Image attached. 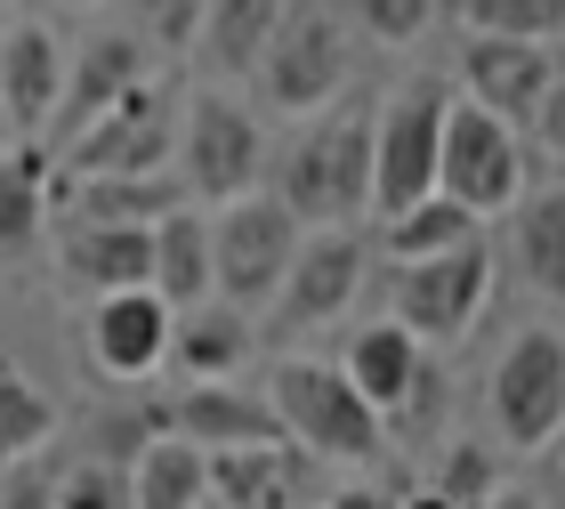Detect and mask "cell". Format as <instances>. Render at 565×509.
Wrapping results in <instances>:
<instances>
[{
    "label": "cell",
    "mask_w": 565,
    "mask_h": 509,
    "mask_svg": "<svg viewBox=\"0 0 565 509\" xmlns=\"http://www.w3.org/2000/svg\"><path fill=\"white\" fill-rule=\"evenodd\" d=\"M267 404H275L282 437H291V453H307V462H348V469L388 462V421L340 380V364L282 356L267 372Z\"/></svg>",
    "instance_id": "6da1fadb"
},
{
    "label": "cell",
    "mask_w": 565,
    "mask_h": 509,
    "mask_svg": "<svg viewBox=\"0 0 565 509\" xmlns=\"http://www.w3.org/2000/svg\"><path fill=\"white\" fill-rule=\"evenodd\" d=\"M275 202L291 211V226H348L355 211H372V114L340 106L282 155V187Z\"/></svg>",
    "instance_id": "7a4b0ae2"
},
{
    "label": "cell",
    "mask_w": 565,
    "mask_h": 509,
    "mask_svg": "<svg viewBox=\"0 0 565 509\" xmlns=\"http://www.w3.org/2000/svg\"><path fill=\"white\" fill-rule=\"evenodd\" d=\"M291 259H299V226L275 194H243L211 219V299L218 308H235V316L275 308Z\"/></svg>",
    "instance_id": "3957f363"
},
{
    "label": "cell",
    "mask_w": 565,
    "mask_h": 509,
    "mask_svg": "<svg viewBox=\"0 0 565 509\" xmlns=\"http://www.w3.org/2000/svg\"><path fill=\"white\" fill-rule=\"evenodd\" d=\"M484 299H493V251H484V235L445 251V259L388 267V324L404 340H420V348L469 340L477 316H484Z\"/></svg>",
    "instance_id": "277c9868"
},
{
    "label": "cell",
    "mask_w": 565,
    "mask_h": 509,
    "mask_svg": "<svg viewBox=\"0 0 565 509\" xmlns=\"http://www.w3.org/2000/svg\"><path fill=\"white\" fill-rule=\"evenodd\" d=\"M436 194L469 219H493V211H518L525 202V146L509 121L477 114L469 97L445 106V138H436Z\"/></svg>",
    "instance_id": "5b68a950"
},
{
    "label": "cell",
    "mask_w": 565,
    "mask_h": 509,
    "mask_svg": "<svg viewBox=\"0 0 565 509\" xmlns=\"http://www.w3.org/2000/svg\"><path fill=\"white\" fill-rule=\"evenodd\" d=\"M170 155H178V89L162 73H146L138 89H121L65 146V170H73V187L82 178H146V170H170Z\"/></svg>",
    "instance_id": "8992f818"
},
{
    "label": "cell",
    "mask_w": 565,
    "mask_h": 509,
    "mask_svg": "<svg viewBox=\"0 0 565 509\" xmlns=\"http://www.w3.org/2000/svg\"><path fill=\"white\" fill-rule=\"evenodd\" d=\"M178 187H186L194 202H243L250 187H259L267 170V146H259V121H250L235 97L218 89H194L186 97V121H178Z\"/></svg>",
    "instance_id": "52a82bcc"
},
{
    "label": "cell",
    "mask_w": 565,
    "mask_h": 509,
    "mask_svg": "<svg viewBox=\"0 0 565 509\" xmlns=\"http://www.w3.org/2000/svg\"><path fill=\"white\" fill-rule=\"evenodd\" d=\"M445 82H404L388 97V114L372 121V211L404 219L413 202L436 194V138H445Z\"/></svg>",
    "instance_id": "ba28073f"
},
{
    "label": "cell",
    "mask_w": 565,
    "mask_h": 509,
    "mask_svg": "<svg viewBox=\"0 0 565 509\" xmlns=\"http://www.w3.org/2000/svg\"><path fill=\"white\" fill-rule=\"evenodd\" d=\"M493 421L509 453H550L565 437V340L533 324L501 348L493 364Z\"/></svg>",
    "instance_id": "9c48e42d"
},
{
    "label": "cell",
    "mask_w": 565,
    "mask_h": 509,
    "mask_svg": "<svg viewBox=\"0 0 565 509\" xmlns=\"http://www.w3.org/2000/svg\"><path fill=\"white\" fill-rule=\"evenodd\" d=\"M259 97L275 114H323L331 97L348 89V33H340V17H323V9H291L282 17V33L267 41V57H259Z\"/></svg>",
    "instance_id": "30bf717a"
},
{
    "label": "cell",
    "mask_w": 565,
    "mask_h": 509,
    "mask_svg": "<svg viewBox=\"0 0 565 509\" xmlns=\"http://www.w3.org/2000/svg\"><path fill=\"white\" fill-rule=\"evenodd\" d=\"M355 291H364V243H355L348 226L299 235V259H291V275H282V291H275V332L282 340L323 332V324H340L355 308Z\"/></svg>",
    "instance_id": "8fae6325"
},
{
    "label": "cell",
    "mask_w": 565,
    "mask_h": 509,
    "mask_svg": "<svg viewBox=\"0 0 565 509\" xmlns=\"http://www.w3.org/2000/svg\"><path fill=\"white\" fill-rule=\"evenodd\" d=\"M550 82H557V57L533 49V41H469L460 49V97H469L477 114L509 121V130H533Z\"/></svg>",
    "instance_id": "7c38bea8"
},
{
    "label": "cell",
    "mask_w": 565,
    "mask_h": 509,
    "mask_svg": "<svg viewBox=\"0 0 565 509\" xmlns=\"http://www.w3.org/2000/svg\"><path fill=\"white\" fill-rule=\"evenodd\" d=\"M340 380L372 404L380 421H413L420 404L436 396V356H428L420 340H404L396 324H364V332L348 340Z\"/></svg>",
    "instance_id": "4fadbf2b"
},
{
    "label": "cell",
    "mask_w": 565,
    "mask_h": 509,
    "mask_svg": "<svg viewBox=\"0 0 565 509\" xmlns=\"http://www.w3.org/2000/svg\"><path fill=\"white\" fill-rule=\"evenodd\" d=\"M162 428L178 445H194L202 462L211 453H250V445H291L275 421L267 396H250L243 380H226V389H186L178 404H162Z\"/></svg>",
    "instance_id": "5bb4252c"
},
{
    "label": "cell",
    "mask_w": 565,
    "mask_h": 509,
    "mask_svg": "<svg viewBox=\"0 0 565 509\" xmlns=\"http://www.w3.org/2000/svg\"><path fill=\"white\" fill-rule=\"evenodd\" d=\"M57 97H65V41L49 24H9L0 33V114H9V130L24 146H41Z\"/></svg>",
    "instance_id": "9a60e30c"
},
{
    "label": "cell",
    "mask_w": 565,
    "mask_h": 509,
    "mask_svg": "<svg viewBox=\"0 0 565 509\" xmlns=\"http://www.w3.org/2000/svg\"><path fill=\"white\" fill-rule=\"evenodd\" d=\"M138 82H146V41L138 33H97L82 57L65 65V97H57V114H49L41 146H73L121 89H138Z\"/></svg>",
    "instance_id": "2e32d148"
},
{
    "label": "cell",
    "mask_w": 565,
    "mask_h": 509,
    "mask_svg": "<svg viewBox=\"0 0 565 509\" xmlns=\"http://www.w3.org/2000/svg\"><path fill=\"white\" fill-rule=\"evenodd\" d=\"M170 356V308L153 291H114L89 316V364L106 380H146Z\"/></svg>",
    "instance_id": "e0dca14e"
},
{
    "label": "cell",
    "mask_w": 565,
    "mask_h": 509,
    "mask_svg": "<svg viewBox=\"0 0 565 509\" xmlns=\"http://www.w3.org/2000/svg\"><path fill=\"white\" fill-rule=\"evenodd\" d=\"M146 291L162 299L170 316L211 308V219L170 211L162 226H146Z\"/></svg>",
    "instance_id": "ac0fdd59"
},
{
    "label": "cell",
    "mask_w": 565,
    "mask_h": 509,
    "mask_svg": "<svg viewBox=\"0 0 565 509\" xmlns=\"http://www.w3.org/2000/svg\"><path fill=\"white\" fill-rule=\"evenodd\" d=\"M250 316L235 308H186V316H170V356L162 364L186 372V389H226V380H243L250 364Z\"/></svg>",
    "instance_id": "d6986e66"
},
{
    "label": "cell",
    "mask_w": 565,
    "mask_h": 509,
    "mask_svg": "<svg viewBox=\"0 0 565 509\" xmlns=\"http://www.w3.org/2000/svg\"><path fill=\"white\" fill-rule=\"evenodd\" d=\"M299 0H202V57H211L218 82H235V73H259L267 41L282 33V17H291Z\"/></svg>",
    "instance_id": "ffe728a7"
},
{
    "label": "cell",
    "mask_w": 565,
    "mask_h": 509,
    "mask_svg": "<svg viewBox=\"0 0 565 509\" xmlns=\"http://www.w3.org/2000/svg\"><path fill=\"white\" fill-rule=\"evenodd\" d=\"M307 453L291 445H250V453H211V509H299Z\"/></svg>",
    "instance_id": "44dd1931"
},
{
    "label": "cell",
    "mask_w": 565,
    "mask_h": 509,
    "mask_svg": "<svg viewBox=\"0 0 565 509\" xmlns=\"http://www.w3.org/2000/svg\"><path fill=\"white\" fill-rule=\"evenodd\" d=\"M65 275L82 291L97 299H114V291H146V226H82V219H65Z\"/></svg>",
    "instance_id": "7402d4cb"
},
{
    "label": "cell",
    "mask_w": 565,
    "mask_h": 509,
    "mask_svg": "<svg viewBox=\"0 0 565 509\" xmlns=\"http://www.w3.org/2000/svg\"><path fill=\"white\" fill-rule=\"evenodd\" d=\"M170 211H186L178 170H146V178H82L73 187V219L82 226H162Z\"/></svg>",
    "instance_id": "603a6c76"
},
{
    "label": "cell",
    "mask_w": 565,
    "mask_h": 509,
    "mask_svg": "<svg viewBox=\"0 0 565 509\" xmlns=\"http://www.w3.org/2000/svg\"><path fill=\"white\" fill-rule=\"evenodd\" d=\"M121 486H130V509H211V462L162 428L153 445L130 453V477H121Z\"/></svg>",
    "instance_id": "cb8c5ba5"
},
{
    "label": "cell",
    "mask_w": 565,
    "mask_h": 509,
    "mask_svg": "<svg viewBox=\"0 0 565 509\" xmlns=\"http://www.w3.org/2000/svg\"><path fill=\"white\" fill-rule=\"evenodd\" d=\"M518 267H525V284L542 299L565 308V187L518 202Z\"/></svg>",
    "instance_id": "d4e9b609"
},
{
    "label": "cell",
    "mask_w": 565,
    "mask_h": 509,
    "mask_svg": "<svg viewBox=\"0 0 565 509\" xmlns=\"http://www.w3.org/2000/svg\"><path fill=\"white\" fill-rule=\"evenodd\" d=\"M41 178H49V146H9L0 155V259L41 243Z\"/></svg>",
    "instance_id": "484cf974"
},
{
    "label": "cell",
    "mask_w": 565,
    "mask_h": 509,
    "mask_svg": "<svg viewBox=\"0 0 565 509\" xmlns=\"http://www.w3.org/2000/svg\"><path fill=\"white\" fill-rule=\"evenodd\" d=\"M460 243H477V219L452 211L445 194H428V202H413L404 219L380 226V251H388V267H404V259H445V251H460Z\"/></svg>",
    "instance_id": "4316f807"
},
{
    "label": "cell",
    "mask_w": 565,
    "mask_h": 509,
    "mask_svg": "<svg viewBox=\"0 0 565 509\" xmlns=\"http://www.w3.org/2000/svg\"><path fill=\"white\" fill-rule=\"evenodd\" d=\"M469 41H533L550 49V33H565V0H460Z\"/></svg>",
    "instance_id": "83f0119b"
},
{
    "label": "cell",
    "mask_w": 565,
    "mask_h": 509,
    "mask_svg": "<svg viewBox=\"0 0 565 509\" xmlns=\"http://www.w3.org/2000/svg\"><path fill=\"white\" fill-rule=\"evenodd\" d=\"M49 428H57V413H49V396L24 380L9 356H0V469L24 462L33 445H49Z\"/></svg>",
    "instance_id": "f1b7e54d"
},
{
    "label": "cell",
    "mask_w": 565,
    "mask_h": 509,
    "mask_svg": "<svg viewBox=\"0 0 565 509\" xmlns=\"http://www.w3.org/2000/svg\"><path fill=\"white\" fill-rule=\"evenodd\" d=\"M501 486V469H493V453H484V445H452L445 453V469H436V501H445V509H477V501H501L493 494Z\"/></svg>",
    "instance_id": "f546056e"
},
{
    "label": "cell",
    "mask_w": 565,
    "mask_h": 509,
    "mask_svg": "<svg viewBox=\"0 0 565 509\" xmlns=\"http://www.w3.org/2000/svg\"><path fill=\"white\" fill-rule=\"evenodd\" d=\"M355 24H364L372 41H388V49H413L428 33V17H436V0H348Z\"/></svg>",
    "instance_id": "4dcf8cb0"
},
{
    "label": "cell",
    "mask_w": 565,
    "mask_h": 509,
    "mask_svg": "<svg viewBox=\"0 0 565 509\" xmlns=\"http://www.w3.org/2000/svg\"><path fill=\"white\" fill-rule=\"evenodd\" d=\"M138 9V41L153 49H186L202 33V0H130Z\"/></svg>",
    "instance_id": "1f68e13d"
},
{
    "label": "cell",
    "mask_w": 565,
    "mask_h": 509,
    "mask_svg": "<svg viewBox=\"0 0 565 509\" xmlns=\"http://www.w3.org/2000/svg\"><path fill=\"white\" fill-rule=\"evenodd\" d=\"M49 509H130V486H121L114 469H73Z\"/></svg>",
    "instance_id": "d6a6232c"
},
{
    "label": "cell",
    "mask_w": 565,
    "mask_h": 509,
    "mask_svg": "<svg viewBox=\"0 0 565 509\" xmlns=\"http://www.w3.org/2000/svg\"><path fill=\"white\" fill-rule=\"evenodd\" d=\"M533 138H542L550 155L565 162V82H550V97H542V114H533Z\"/></svg>",
    "instance_id": "836d02e7"
},
{
    "label": "cell",
    "mask_w": 565,
    "mask_h": 509,
    "mask_svg": "<svg viewBox=\"0 0 565 509\" xmlns=\"http://www.w3.org/2000/svg\"><path fill=\"white\" fill-rule=\"evenodd\" d=\"M331 509H396V501H388V494H380V486H348V494H340V501H331Z\"/></svg>",
    "instance_id": "e575fe53"
},
{
    "label": "cell",
    "mask_w": 565,
    "mask_h": 509,
    "mask_svg": "<svg viewBox=\"0 0 565 509\" xmlns=\"http://www.w3.org/2000/svg\"><path fill=\"white\" fill-rule=\"evenodd\" d=\"M396 509H445V501H436V494H413V501H396Z\"/></svg>",
    "instance_id": "d590c367"
},
{
    "label": "cell",
    "mask_w": 565,
    "mask_h": 509,
    "mask_svg": "<svg viewBox=\"0 0 565 509\" xmlns=\"http://www.w3.org/2000/svg\"><path fill=\"white\" fill-rule=\"evenodd\" d=\"M9 146H17V130H9V114H0V155H9Z\"/></svg>",
    "instance_id": "8d00e7d4"
},
{
    "label": "cell",
    "mask_w": 565,
    "mask_h": 509,
    "mask_svg": "<svg viewBox=\"0 0 565 509\" xmlns=\"http://www.w3.org/2000/svg\"><path fill=\"white\" fill-rule=\"evenodd\" d=\"M57 9H97V0H57Z\"/></svg>",
    "instance_id": "74e56055"
},
{
    "label": "cell",
    "mask_w": 565,
    "mask_h": 509,
    "mask_svg": "<svg viewBox=\"0 0 565 509\" xmlns=\"http://www.w3.org/2000/svg\"><path fill=\"white\" fill-rule=\"evenodd\" d=\"M477 509H509V501H477Z\"/></svg>",
    "instance_id": "f35d334b"
},
{
    "label": "cell",
    "mask_w": 565,
    "mask_h": 509,
    "mask_svg": "<svg viewBox=\"0 0 565 509\" xmlns=\"http://www.w3.org/2000/svg\"><path fill=\"white\" fill-rule=\"evenodd\" d=\"M0 501H9V477H0Z\"/></svg>",
    "instance_id": "ab89813d"
},
{
    "label": "cell",
    "mask_w": 565,
    "mask_h": 509,
    "mask_svg": "<svg viewBox=\"0 0 565 509\" xmlns=\"http://www.w3.org/2000/svg\"><path fill=\"white\" fill-rule=\"evenodd\" d=\"M0 33H9V9H0Z\"/></svg>",
    "instance_id": "60d3db41"
},
{
    "label": "cell",
    "mask_w": 565,
    "mask_h": 509,
    "mask_svg": "<svg viewBox=\"0 0 565 509\" xmlns=\"http://www.w3.org/2000/svg\"><path fill=\"white\" fill-rule=\"evenodd\" d=\"M0 9H9V0H0Z\"/></svg>",
    "instance_id": "b9f144b4"
}]
</instances>
